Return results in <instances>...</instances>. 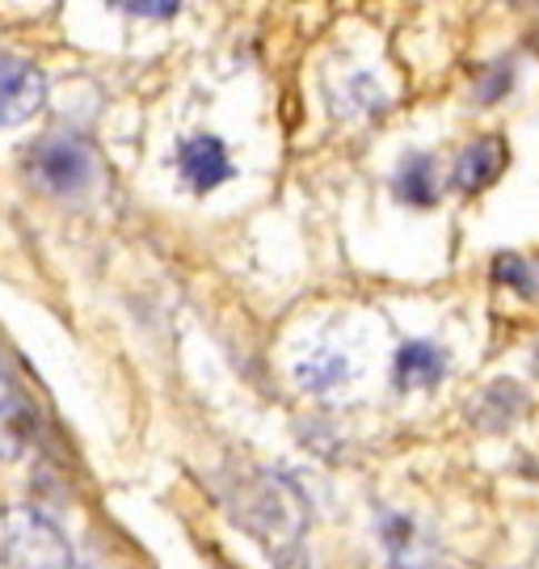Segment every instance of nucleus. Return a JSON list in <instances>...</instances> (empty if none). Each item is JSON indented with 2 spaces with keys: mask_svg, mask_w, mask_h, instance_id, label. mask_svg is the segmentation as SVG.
I'll return each mask as SVG.
<instances>
[{
  "mask_svg": "<svg viewBox=\"0 0 539 569\" xmlns=\"http://www.w3.org/2000/svg\"><path fill=\"white\" fill-rule=\"evenodd\" d=\"M333 106H338V114L376 119V114H383V106H388V93H383V84L376 81L371 72H355V77H346L341 89L333 93Z\"/></svg>",
  "mask_w": 539,
  "mask_h": 569,
  "instance_id": "13",
  "label": "nucleus"
},
{
  "mask_svg": "<svg viewBox=\"0 0 539 569\" xmlns=\"http://www.w3.org/2000/svg\"><path fill=\"white\" fill-rule=\"evenodd\" d=\"M47 102V77L21 56L0 51V127L30 122Z\"/></svg>",
  "mask_w": 539,
  "mask_h": 569,
  "instance_id": "4",
  "label": "nucleus"
},
{
  "mask_svg": "<svg viewBox=\"0 0 539 569\" xmlns=\"http://www.w3.org/2000/svg\"><path fill=\"white\" fill-rule=\"evenodd\" d=\"M223 502L244 531H253L266 552L291 569L303 552V528H308V502L287 477L270 468H244L223 486Z\"/></svg>",
  "mask_w": 539,
  "mask_h": 569,
  "instance_id": "1",
  "label": "nucleus"
},
{
  "mask_svg": "<svg viewBox=\"0 0 539 569\" xmlns=\"http://www.w3.org/2000/svg\"><path fill=\"white\" fill-rule=\"evenodd\" d=\"M380 540H383V549H388L392 569H421L430 561V549L421 545V531L409 515H392V510H388L380 519Z\"/></svg>",
  "mask_w": 539,
  "mask_h": 569,
  "instance_id": "11",
  "label": "nucleus"
},
{
  "mask_svg": "<svg viewBox=\"0 0 539 569\" xmlns=\"http://www.w3.org/2000/svg\"><path fill=\"white\" fill-rule=\"evenodd\" d=\"M392 376L397 388H430L447 376V350L430 338H409L397 346V359H392Z\"/></svg>",
  "mask_w": 539,
  "mask_h": 569,
  "instance_id": "7",
  "label": "nucleus"
},
{
  "mask_svg": "<svg viewBox=\"0 0 539 569\" xmlns=\"http://www.w3.org/2000/svg\"><path fill=\"white\" fill-rule=\"evenodd\" d=\"M114 9H122V13H136V18H173L181 4H173V0H160V4L143 0V4H114Z\"/></svg>",
  "mask_w": 539,
  "mask_h": 569,
  "instance_id": "16",
  "label": "nucleus"
},
{
  "mask_svg": "<svg viewBox=\"0 0 539 569\" xmlns=\"http://www.w3.org/2000/svg\"><path fill=\"white\" fill-rule=\"evenodd\" d=\"M178 173L186 178V186L194 194H207L232 178V161H228V148L216 136H190L178 143Z\"/></svg>",
  "mask_w": 539,
  "mask_h": 569,
  "instance_id": "5",
  "label": "nucleus"
},
{
  "mask_svg": "<svg viewBox=\"0 0 539 569\" xmlns=\"http://www.w3.org/2000/svg\"><path fill=\"white\" fill-rule=\"evenodd\" d=\"M26 178L47 190V194H84L93 186L98 161H93V148L89 143L72 140V136H47L26 152Z\"/></svg>",
  "mask_w": 539,
  "mask_h": 569,
  "instance_id": "3",
  "label": "nucleus"
},
{
  "mask_svg": "<svg viewBox=\"0 0 539 569\" xmlns=\"http://www.w3.org/2000/svg\"><path fill=\"white\" fill-rule=\"evenodd\" d=\"M392 190H397L400 203L409 207H430L439 199V173H435V161L426 152H409L400 161L397 178H392Z\"/></svg>",
  "mask_w": 539,
  "mask_h": 569,
  "instance_id": "12",
  "label": "nucleus"
},
{
  "mask_svg": "<svg viewBox=\"0 0 539 569\" xmlns=\"http://www.w3.org/2000/svg\"><path fill=\"white\" fill-rule=\"evenodd\" d=\"M527 409V392H522L515 380H493L489 388H480L468 406V422L477 430H501L510 427Z\"/></svg>",
  "mask_w": 539,
  "mask_h": 569,
  "instance_id": "9",
  "label": "nucleus"
},
{
  "mask_svg": "<svg viewBox=\"0 0 539 569\" xmlns=\"http://www.w3.org/2000/svg\"><path fill=\"white\" fill-rule=\"evenodd\" d=\"M493 279L506 287H515V291H522V296H539L536 266L527 262L522 253H498V258H493Z\"/></svg>",
  "mask_w": 539,
  "mask_h": 569,
  "instance_id": "14",
  "label": "nucleus"
},
{
  "mask_svg": "<svg viewBox=\"0 0 539 569\" xmlns=\"http://www.w3.org/2000/svg\"><path fill=\"white\" fill-rule=\"evenodd\" d=\"M515 84V72L501 63V68H493V72H485L480 77V84H477V102H498L501 93Z\"/></svg>",
  "mask_w": 539,
  "mask_h": 569,
  "instance_id": "15",
  "label": "nucleus"
},
{
  "mask_svg": "<svg viewBox=\"0 0 539 569\" xmlns=\"http://www.w3.org/2000/svg\"><path fill=\"white\" fill-rule=\"evenodd\" d=\"M531 367H536V376H539V346H536V355H531Z\"/></svg>",
  "mask_w": 539,
  "mask_h": 569,
  "instance_id": "17",
  "label": "nucleus"
},
{
  "mask_svg": "<svg viewBox=\"0 0 539 569\" xmlns=\"http://www.w3.org/2000/svg\"><path fill=\"white\" fill-rule=\"evenodd\" d=\"M39 439V413L26 397H4L0 401V465H13Z\"/></svg>",
  "mask_w": 539,
  "mask_h": 569,
  "instance_id": "10",
  "label": "nucleus"
},
{
  "mask_svg": "<svg viewBox=\"0 0 539 569\" xmlns=\"http://www.w3.org/2000/svg\"><path fill=\"white\" fill-rule=\"evenodd\" d=\"M350 380H355V363L338 346H317L296 363V385L303 392H312V397H329V392L346 388Z\"/></svg>",
  "mask_w": 539,
  "mask_h": 569,
  "instance_id": "6",
  "label": "nucleus"
},
{
  "mask_svg": "<svg viewBox=\"0 0 539 569\" xmlns=\"http://www.w3.org/2000/svg\"><path fill=\"white\" fill-rule=\"evenodd\" d=\"M506 169V143L498 136H480L477 143H468L460 152V161L451 169V186L456 190H485L489 182H498Z\"/></svg>",
  "mask_w": 539,
  "mask_h": 569,
  "instance_id": "8",
  "label": "nucleus"
},
{
  "mask_svg": "<svg viewBox=\"0 0 539 569\" xmlns=\"http://www.w3.org/2000/svg\"><path fill=\"white\" fill-rule=\"evenodd\" d=\"M0 557L13 569H77L72 540L34 507H9L0 515Z\"/></svg>",
  "mask_w": 539,
  "mask_h": 569,
  "instance_id": "2",
  "label": "nucleus"
}]
</instances>
